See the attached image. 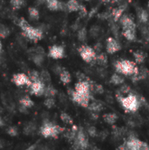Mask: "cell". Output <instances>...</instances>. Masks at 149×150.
I'll return each mask as SVG.
<instances>
[{
    "mask_svg": "<svg viewBox=\"0 0 149 150\" xmlns=\"http://www.w3.org/2000/svg\"><path fill=\"white\" fill-rule=\"evenodd\" d=\"M117 98L119 99V101L120 102V104L122 105V106L125 108V110L126 112H134L138 110L139 106H140V100L138 99L137 96L131 94V92L126 96L124 97V95H122L121 93L118 92L116 95Z\"/></svg>",
    "mask_w": 149,
    "mask_h": 150,
    "instance_id": "6da1fadb",
    "label": "cell"
},
{
    "mask_svg": "<svg viewBox=\"0 0 149 150\" xmlns=\"http://www.w3.org/2000/svg\"><path fill=\"white\" fill-rule=\"evenodd\" d=\"M115 69L118 73L130 76H136L139 71V68L136 66V64L129 60L118 61L115 63Z\"/></svg>",
    "mask_w": 149,
    "mask_h": 150,
    "instance_id": "7a4b0ae2",
    "label": "cell"
},
{
    "mask_svg": "<svg viewBox=\"0 0 149 150\" xmlns=\"http://www.w3.org/2000/svg\"><path fill=\"white\" fill-rule=\"evenodd\" d=\"M119 149L128 150H149L148 143L141 142L134 136H130L127 142H126L122 146L119 147Z\"/></svg>",
    "mask_w": 149,
    "mask_h": 150,
    "instance_id": "3957f363",
    "label": "cell"
},
{
    "mask_svg": "<svg viewBox=\"0 0 149 150\" xmlns=\"http://www.w3.org/2000/svg\"><path fill=\"white\" fill-rule=\"evenodd\" d=\"M64 131V128L61 127L60 126L54 125L50 122H45L40 128V134L45 138L53 137L57 138V136Z\"/></svg>",
    "mask_w": 149,
    "mask_h": 150,
    "instance_id": "277c9868",
    "label": "cell"
},
{
    "mask_svg": "<svg viewBox=\"0 0 149 150\" xmlns=\"http://www.w3.org/2000/svg\"><path fill=\"white\" fill-rule=\"evenodd\" d=\"M74 148L76 149H85L89 146V140L82 128L78 129L74 138Z\"/></svg>",
    "mask_w": 149,
    "mask_h": 150,
    "instance_id": "5b68a950",
    "label": "cell"
},
{
    "mask_svg": "<svg viewBox=\"0 0 149 150\" xmlns=\"http://www.w3.org/2000/svg\"><path fill=\"white\" fill-rule=\"evenodd\" d=\"M79 54L82 59L88 63L92 62L93 61L96 60V56H97L96 51L94 48L89 46H82L79 48Z\"/></svg>",
    "mask_w": 149,
    "mask_h": 150,
    "instance_id": "8992f818",
    "label": "cell"
},
{
    "mask_svg": "<svg viewBox=\"0 0 149 150\" xmlns=\"http://www.w3.org/2000/svg\"><path fill=\"white\" fill-rule=\"evenodd\" d=\"M22 31H23V34L29 40L37 41L42 38V34H43L42 30H40L39 28H34V27L31 26L30 25H28L27 26L23 28Z\"/></svg>",
    "mask_w": 149,
    "mask_h": 150,
    "instance_id": "52a82bcc",
    "label": "cell"
},
{
    "mask_svg": "<svg viewBox=\"0 0 149 150\" xmlns=\"http://www.w3.org/2000/svg\"><path fill=\"white\" fill-rule=\"evenodd\" d=\"M68 94H69L70 98L73 99V101L77 103L81 106L88 107V105H90V96L79 94L75 90H70V89H68Z\"/></svg>",
    "mask_w": 149,
    "mask_h": 150,
    "instance_id": "ba28073f",
    "label": "cell"
},
{
    "mask_svg": "<svg viewBox=\"0 0 149 150\" xmlns=\"http://www.w3.org/2000/svg\"><path fill=\"white\" fill-rule=\"evenodd\" d=\"M12 82L17 85V86H23V85H27L30 86L32 83V81L30 78L24 73H18L15 74L12 76Z\"/></svg>",
    "mask_w": 149,
    "mask_h": 150,
    "instance_id": "9c48e42d",
    "label": "cell"
},
{
    "mask_svg": "<svg viewBox=\"0 0 149 150\" xmlns=\"http://www.w3.org/2000/svg\"><path fill=\"white\" fill-rule=\"evenodd\" d=\"M75 91L78 92L79 94L86 95L90 97V83L89 79L87 81L82 80L79 81L76 85H75Z\"/></svg>",
    "mask_w": 149,
    "mask_h": 150,
    "instance_id": "30bf717a",
    "label": "cell"
},
{
    "mask_svg": "<svg viewBox=\"0 0 149 150\" xmlns=\"http://www.w3.org/2000/svg\"><path fill=\"white\" fill-rule=\"evenodd\" d=\"M28 87H30L31 92L32 94H34L36 96H41V95L44 94V91H45L46 85H45V83L42 81L38 80V81L32 82V83Z\"/></svg>",
    "mask_w": 149,
    "mask_h": 150,
    "instance_id": "8fae6325",
    "label": "cell"
},
{
    "mask_svg": "<svg viewBox=\"0 0 149 150\" xmlns=\"http://www.w3.org/2000/svg\"><path fill=\"white\" fill-rule=\"evenodd\" d=\"M121 49V46L119 43V41L117 40H115L112 37H110L107 39L106 41V50L109 54H112L117 53L118 51H119Z\"/></svg>",
    "mask_w": 149,
    "mask_h": 150,
    "instance_id": "7c38bea8",
    "label": "cell"
},
{
    "mask_svg": "<svg viewBox=\"0 0 149 150\" xmlns=\"http://www.w3.org/2000/svg\"><path fill=\"white\" fill-rule=\"evenodd\" d=\"M121 26L123 29L126 28H133V29H136V24L133 21V19L132 18H130L128 15H122L120 17V18L119 19Z\"/></svg>",
    "mask_w": 149,
    "mask_h": 150,
    "instance_id": "4fadbf2b",
    "label": "cell"
},
{
    "mask_svg": "<svg viewBox=\"0 0 149 150\" xmlns=\"http://www.w3.org/2000/svg\"><path fill=\"white\" fill-rule=\"evenodd\" d=\"M49 56L54 59H61L64 56V49L61 46L54 45L49 48Z\"/></svg>",
    "mask_w": 149,
    "mask_h": 150,
    "instance_id": "5bb4252c",
    "label": "cell"
},
{
    "mask_svg": "<svg viewBox=\"0 0 149 150\" xmlns=\"http://www.w3.org/2000/svg\"><path fill=\"white\" fill-rule=\"evenodd\" d=\"M44 2L47 4L48 9H50L51 11H60L67 9L66 4L59 0H44Z\"/></svg>",
    "mask_w": 149,
    "mask_h": 150,
    "instance_id": "9a60e30c",
    "label": "cell"
},
{
    "mask_svg": "<svg viewBox=\"0 0 149 150\" xmlns=\"http://www.w3.org/2000/svg\"><path fill=\"white\" fill-rule=\"evenodd\" d=\"M136 12H137V17L139 19V22L142 25H146L148 22L149 19L148 11L141 7H138V8H136Z\"/></svg>",
    "mask_w": 149,
    "mask_h": 150,
    "instance_id": "2e32d148",
    "label": "cell"
},
{
    "mask_svg": "<svg viewBox=\"0 0 149 150\" xmlns=\"http://www.w3.org/2000/svg\"><path fill=\"white\" fill-rule=\"evenodd\" d=\"M149 76V71L147 68H139V71L136 76H132L133 82H138L141 80H145Z\"/></svg>",
    "mask_w": 149,
    "mask_h": 150,
    "instance_id": "e0dca14e",
    "label": "cell"
},
{
    "mask_svg": "<svg viewBox=\"0 0 149 150\" xmlns=\"http://www.w3.org/2000/svg\"><path fill=\"white\" fill-rule=\"evenodd\" d=\"M126 8V4H125V5H120V6H119V7H117V8H114V9L112 10L111 15H112V18H113V20H114L115 22L119 21V19L120 18V17L123 15V13H124Z\"/></svg>",
    "mask_w": 149,
    "mask_h": 150,
    "instance_id": "ac0fdd59",
    "label": "cell"
},
{
    "mask_svg": "<svg viewBox=\"0 0 149 150\" xmlns=\"http://www.w3.org/2000/svg\"><path fill=\"white\" fill-rule=\"evenodd\" d=\"M123 35L127 40L135 41L136 40V29H133V28L123 29Z\"/></svg>",
    "mask_w": 149,
    "mask_h": 150,
    "instance_id": "d6986e66",
    "label": "cell"
},
{
    "mask_svg": "<svg viewBox=\"0 0 149 150\" xmlns=\"http://www.w3.org/2000/svg\"><path fill=\"white\" fill-rule=\"evenodd\" d=\"M79 3L77 0H68L66 3V7L67 10L70 12H74V11H78L79 10Z\"/></svg>",
    "mask_w": 149,
    "mask_h": 150,
    "instance_id": "ffe728a7",
    "label": "cell"
},
{
    "mask_svg": "<svg viewBox=\"0 0 149 150\" xmlns=\"http://www.w3.org/2000/svg\"><path fill=\"white\" fill-rule=\"evenodd\" d=\"M60 79H61L62 83L68 84L71 82V76H70L68 71L62 69V70L60 72Z\"/></svg>",
    "mask_w": 149,
    "mask_h": 150,
    "instance_id": "44dd1931",
    "label": "cell"
},
{
    "mask_svg": "<svg viewBox=\"0 0 149 150\" xmlns=\"http://www.w3.org/2000/svg\"><path fill=\"white\" fill-rule=\"evenodd\" d=\"M133 57H134V59H135V62H136L137 63H139V64L142 63V62L145 61L146 57H147V54H145L143 51H141V50H139V51H134V52L133 53Z\"/></svg>",
    "mask_w": 149,
    "mask_h": 150,
    "instance_id": "7402d4cb",
    "label": "cell"
},
{
    "mask_svg": "<svg viewBox=\"0 0 149 150\" xmlns=\"http://www.w3.org/2000/svg\"><path fill=\"white\" fill-rule=\"evenodd\" d=\"M110 82L114 84V85H120V84H123L124 82H125V79L118 73H114L112 77H111V80Z\"/></svg>",
    "mask_w": 149,
    "mask_h": 150,
    "instance_id": "603a6c76",
    "label": "cell"
},
{
    "mask_svg": "<svg viewBox=\"0 0 149 150\" xmlns=\"http://www.w3.org/2000/svg\"><path fill=\"white\" fill-rule=\"evenodd\" d=\"M104 120L106 123H108L110 125H113L117 121L118 116L115 113H106L104 115Z\"/></svg>",
    "mask_w": 149,
    "mask_h": 150,
    "instance_id": "cb8c5ba5",
    "label": "cell"
},
{
    "mask_svg": "<svg viewBox=\"0 0 149 150\" xmlns=\"http://www.w3.org/2000/svg\"><path fill=\"white\" fill-rule=\"evenodd\" d=\"M88 107L90 111L95 112H98L103 110V105L98 101H93L90 105H88Z\"/></svg>",
    "mask_w": 149,
    "mask_h": 150,
    "instance_id": "d4e9b609",
    "label": "cell"
},
{
    "mask_svg": "<svg viewBox=\"0 0 149 150\" xmlns=\"http://www.w3.org/2000/svg\"><path fill=\"white\" fill-rule=\"evenodd\" d=\"M99 65H101V66H105L106 64H107V62H108V58H107V56H106V54H104V53H102V54H100L99 55H97L96 56V60H95Z\"/></svg>",
    "mask_w": 149,
    "mask_h": 150,
    "instance_id": "484cf974",
    "label": "cell"
},
{
    "mask_svg": "<svg viewBox=\"0 0 149 150\" xmlns=\"http://www.w3.org/2000/svg\"><path fill=\"white\" fill-rule=\"evenodd\" d=\"M19 102H20V105H21L26 107L27 109L30 108V107H32V106L33 105V101H32L29 97H27V96L22 98L20 99Z\"/></svg>",
    "mask_w": 149,
    "mask_h": 150,
    "instance_id": "4316f807",
    "label": "cell"
},
{
    "mask_svg": "<svg viewBox=\"0 0 149 150\" xmlns=\"http://www.w3.org/2000/svg\"><path fill=\"white\" fill-rule=\"evenodd\" d=\"M57 94V91H56V90L54 88V87H52V86H47V87H46L45 88V91H44V96H46L47 98H48V97H54L55 95Z\"/></svg>",
    "mask_w": 149,
    "mask_h": 150,
    "instance_id": "83f0119b",
    "label": "cell"
},
{
    "mask_svg": "<svg viewBox=\"0 0 149 150\" xmlns=\"http://www.w3.org/2000/svg\"><path fill=\"white\" fill-rule=\"evenodd\" d=\"M44 54H39V53H35L32 56V61L35 64L37 65H40L43 62H44Z\"/></svg>",
    "mask_w": 149,
    "mask_h": 150,
    "instance_id": "f1b7e54d",
    "label": "cell"
},
{
    "mask_svg": "<svg viewBox=\"0 0 149 150\" xmlns=\"http://www.w3.org/2000/svg\"><path fill=\"white\" fill-rule=\"evenodd\" d=\"M28 13H29L31 18H32V19H38V18H39L40 12H39V11H38L36 8H34V7H30V8L28 9Z\"/></svg>",
    "mask_w": 149,
    "mask_h": 150,
    "instance_id": "f546056e",
    "label": "cell"
},
{
    "mask_svg": "<svg viewBox=\"0 0 149 150\" xmlns=\"http://www.w3.org/2000/svg\"><path fill=\"white\" fill-rule=\"evenodd\" d=\"M50 79H51V76H50V74H49L47 71L44 70V71H42V72L40 74V80L42 81L44 83H48V82L50 81Z\"/></svg>",
    "mask_w": 149,
    "mask_h": 150,
    "instance_id": "4dcf8cb0",
    "label": "cell"
},
{
    "mask_svg": "<svg viewBox=\"0 0 149 150\" xmlns=\"http://www.w3.org/2000/svg\"><path fill=\"white\" fill-rule=\"evenodd\" d=\"M36 127H35V125L32 124V123H29L27 124L25 128H24V132L25 134H32L34 131H35Z\"/></svg>",
    "mask_w": 149,
    "mask_h": 150,
    "instance_id": "1f68e13d",
    "label": "cell"
},
{
    "mask_svg": "<svg viewBox=\"0 0 149 150\" xmlns=\"http://www.w3.org/2000/svg\"><path fill=\"white\" fill-rule=\"evenodd\" d=\"M10 3L14 9H19L24 5L25 0H11Z\"/></svg>",
    "mask_w": 149,
    "mask_h": 150,
    "instance_id": "d6a6232c",
    "label": "cell"
},
{
    "mask_svg": "<svg viewBox=\"0 0 149 150\" xmlns=\"http://www.w3.org/2000/svg\"><path fill=\"white\" fill-rule=\"evenodd\" d=\"M30 80L32 82H34V81H38L40 80V73L38 71H35V70H32L29 72V76Z\"/></svg>",
    "mask_w": 149,
    "mask_h": 150,
    "instance_id": "836d02e7",
    "label": "cell"
},
{
    "mask_svg": "<svg viewBox=\"0 0 149 150\" xmlns=\"http://www.w3.org/2000/svg\"><path fill=\"white\" fill-rule=\"evenodd\" d=\"M61 120L64 122V123H67V124H69L71 125L73 123V120L71 119V117L67 114V113H61Z\"/></svg>",
    "mask_w": 149,
    "mask_h": 150,
    "instance_id": "e575fe53",
    "label": "cell"
},
{
    "mask_svg": "<svg viewBox=\"0 0 149 150\" xmlns=\"http://www.w3.org/2000/svg\"><path fill=\"white\" fill-rule=\"evenodd\" d=\"M54 104H55V101H54V99L52 97L47 98V99H46L45 102H44L45 106H47V108H52V107H54Z\"/></svg>",
    "mask_w": 149,
    "mask_h": 150,
    "instance_id": "d590c367",
    "label": "cell"
},
{
    "mask_svg": "<svg viewBox=\"0 0 149 150\" xmlns=\"http://www.w3.org/2000/svg\"><path fill=\"white\" fill-rule=\"evenodd\" d=\"M86 36H87V31L85 28H82L81 30L78 31V40L81 41H83L86 40Z\"/></svg>",
    "mask_w": 149,
    "mask_h": 150,
    "instance_id": "8d00e7d4",
    "label": "cell"
},
{
    "mask_svg": "<svg viewBox=\"0 0 149 150\" xmlns=\"http://www.w3.org/2000/svg\"><path fill=\"white\" fill-rule=\"evenodd\" d=\"M8 34H9V29L6 26L1 25H0V37L5 38V37H7Z\"/></svg>",
    "mask_w": 149,
    "mask_h": 150,
    "instance_id": "74e56055",
    "label": "cell"
},
{
    "mask_svg": "<svg viewBox=\"0 0 149 150\" xmlns=\"http://www.w3.org/2000/svg\"><path fill=\"white\" fill-rule=\"evenodd\" d=\"M6 132H7V134H8L9 135H11V136H12V137L18 135V129H17L16 127H9V128L7 129Z\"/></svg>",
    "mask_w": 149,
    "mask_h": 150,
    "instance_id": "f35d334b",
    "label": "cell"
},
{
    "mask_svg": "<svg viewBox=\"0 0 149 150\" xmlns=\"http://www.w3.org/2000/svg\"><path fill=\"white\" fill-rule=\"evenodd\" d=\"M119 92L121 93L122 95H124V94H129L131 92V88L128 85H123L120 88V90H119Z\"/></svg>",
    "mask_w": 149,
    "mask_h": 150,
    "instance_id": "ab89813d",
    "label": "cell"
},
{
    "mask_svg": "<svg viewBox=\"0 0 149 150\" xmlns=\"http://www.w3.org/2000/svg\"><path fill=\"white\" fill-rule=\"evenodd\" d=\"M18 26H19L21 29H23V28H25V26H27L29 24H28V22H27L25 18H19V19H18Z\"/></svg>",
    "mask_w": 149,
    "mask_h": 150,
    "instance_id": "60d3db41",
    "label": "cell"
},
{
    "mask_svg": "<svg viewBox=\"0 0 149 150\" xmlns=\"http://www.w3.org/2000/svg\"><path fill=\"white\" fill-rule=\"evenodd\" d=\"M88 134L91 137H96L97 135V129L94 127H90L88 128Z\"/></svg>",
    "mask_w": 149,
    "mask_h": 150,
    "instance_id": "b9f144b4",
    "label": "cell"
},
{
    "mask_svg": "<svg viewBox=\"0 0 149 150\" xmlns=\"http://www.w3.org/2000/svg\"><path fill=\"white\" fill-rule=\"evenodd\" d=\"M78 11H79V13H80V15H81L82 17H85V16L87 15V13H88L86 7L83 6V5H81V4H80V6H79Z\"/></svg>",
    "mask_w": 149,
    "mask_h": 150,
    "instance_id": "7bdbcfd3",
    "label": "cell"
},
{
    "mask_svg": "<svg viewBox=\"0 0 149 150\" xmlns=\"http://www.w3.org/2000/svg\"><path fill=\"white\" fill-rule=\"evenodd\" d=\"M99 30H100V28L98 26H93L90 29V34L92 36H97L99 34Z\"/></svg>",
    "mask_w": 149,
    "mask_h": 150,
    "instance_id": "ee69618b",
    "label": "cell"
},
{
    "mask_svg": "<svg viewBox=\"0 0 149 150\" xmlns=\"http://www.w3.org/2000/svg\"><path fill=\"white\" fill-rule=\"evenodd\" d=\"M4 122L3 119L0 117V127H4Z\"/></svg>",
    "mask_w": 149,
    "mask_h": 150,
    "instance_id": "f6af8a7d",
    "label": "cell"
},
{
    "mask_svg": "<svg viewBox=\"0 0 149 150\" xmlns=\"http://www.w3.org/2000/svg\"><path fill=\"white\" fill-rule=\"evenodd\" d=\"M91 115H92V116H91V117H92V118H93V119H97V117H98V116H97V114H95V113H92V114H91Z\"/></svg>",
    "mask_w": 149,
    "mask_h": 150,
    "instance_id": "bcb514c9",
    "label": "cell"
},
{
    "mask_svg": "<svg viewBox=\"0 0 149 150\" xmlns=\"http://www.w3.org/2000/svg\"><path fill=\"white\" fill-rule=\"evenodd\" d=\"M103 3H109V2H111L112 0H101Z\"/></svg>",
    "mask_w": 149,
    "mask_h": 150,
    "instance_id": "7dc6e473",
    "label": "cell"
},
{
    "mask_svg": "<svg viewBox=\"0 0 149 150\" xmlns=\"http://www.w3.org/2000/svg\"><path fill=\"white\" fill-rule=\"evenodd\" d=\"M1 49H2V44H1V41H0V51H1Z\"/></svg>",
    "mask_w": 149,
    "mask_h": 150,
    "instance_id": "c3c4849f",
    "label": "cell"
},
{
    "mask_svg": "<svg viewBox=\"0 0 149 150\" xmlns=\"http://www.w3.org/2000/svg\"><path fill=\"white\" fill-rule=\"evenodd\" d=\"M112 1H113V2H119V0H112Z\"/></svg>",
    "mask_w": 149,
    "mask_h": 150,
    "instance_id": "681fc988",
    "label": "cell"
},
{
    "mask_svg": "<svg viewBox=\"0 0 149 150\" xmlns=\"http://www.w3.org/2000/svg\"><path fill=\"white\" fill-rule=\"evenodd\" d=\"M148 9H149V2H148Z\"/></svg>",
    "mask_w": 149,
    "mask_h": 150,
    "instance_id": "f907efd6",
    "label": "cell"
},
{
    "mask_svg": "<svg viewBox=\"0 0 149 150\" xmlns=\"http://www.w3.org/2000/svg\"><path fill=\"white\" fill-rule=\"evenodd\" d=\"M87 1H89V0H87Z\"/></svg>",
    "mask_w": 149,
    "mask_h": 150,
    "instance_id": "816d5d0a",
    "label": "cell"
}]
</instances>
